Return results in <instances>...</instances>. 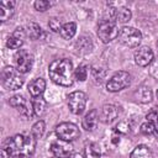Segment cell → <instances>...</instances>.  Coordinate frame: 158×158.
I'll return each mask as SVG.
<instances>
[{"label": "cell", "mask_w": 158, "mask_h": 158, "mask_svg": "<svg viewBox=\"0 0 158 158\" xmlns=\"http://www.w3.org/2000/svg\"><path fill=\"white\" fill-rule=\"evenodd\" d=\"M36 137L32 133H17L9 137L1 147L2 158H30L36 149Z\"/></svg>", "instance_id": "cell-1"}, {"label": "cell", "mask_w": 158, "mask_h": 158, "mask_svg": "<svg viewBox=\"0 0 158 158\" xmlns=\"http://www.w3.org/2000/svg\"><path fill=\"white\" fill-rule=\"evenodd\" d=\"M48 74L53 83L62 86H70L74 81L73 63L68 58L56 59L49 64Z\"/></svg>", "instance_id": "cell-2"}, {"label": "cell", "mask_w": 158, "mask_h": 158, "mask_svg": "<svg viewBox=\"0 0 158 158\" xmlns=\"http://www.w3.org/2000/svg\"><path fill=\"white\" fill-rule=\"evenodd\" d=\"M1 84L6 90H17L22 86L23 79L14 67H5L1 72Z\"/></svg>", "instance_id": "cell-3"}, {"label": "cell", "mask_w": 158, "mask_h": 158, "mask_svg": "<svg viewBox=\"0 0 158 158\" xmlns=\"http://www.w3.org/2000/svg\"><path fill=\"white\" fill-rule=\"evenodd\" d=\"M118 27H117V22L115 20H102L99 23L98 27V36L99 38L104 42V43H109L112 40H115L116 37H118Z\"/></svg>", "instance_id": "cell-4"}, {"label": "cell", "mask_w": 158, "mask_h": 158, "mask_svg": "<svg viewBox=\"0 0 158 158\" xmlns=\"http://www.w3.org/2000/svg\"><path fill=\"white\" fill-rule=\"evenodd\" d=\"M118 41L130 48H135L138 47V44L142 41V33L135 28V27H130V26H125L120 30L118 33Z\"/></svg>", "instance_id": "cell-5"}, {"label": "cell", "mask_w": 158, "mask_h": 158, "mask_svg": "<svg viewBox=\"0 0 158 158\" xmlns=\"http://www.w3.org/2000/svg\"><path fill=\"white\" fill-rule=\"evenodd\" d=\"M130 84H131V74L125 70H120V72L115 73L109 79V81L106 83V89H107V91L117 93V91L130 86Z\"/></svg>", "instance_id": "cell-6"}, {"label": "cell", "mask_w": 158, "mask_h": 158, "mask_svg": "<svg viewBox=\"0 0 158 158\" xmlns=\"http://www.w3.org/2000/svg\"><path fill=\"white\" fill-rule=\"evenodd\" d=\"M56 135L58 136V138L67 141V142H70V141L77 139L80 136V131L75 123L62 122L56 127Z\"/></svg>", "instance_id": "cell-7"}, {"label": "cell", "mask_w": 158, "mask_h": 158, "mask_svg": "<svg viewBox=\"0 0 158 158\" xmlns=\"http://www.w3.org/2000/svg\"><path fill=\"white\" fill-rule=\"evenodd\" d=\"M15 64H16V69L20 73L22 74L30 73L33 67V56L26 49H20L15 54Z\"/></svg>", "instance_id": "cell-8"}, {"label": "cell", "mask_w": 158, "mask_h": 158, "mask_svg": "<svg viewBox=\"0 0 158 158\" xmlns=\"http://www.w3.org/2000/svg\"><path fill=\"white\" fill-rule=\"evenodd\" d=\"M86 105V94L83 91H73L68 95V107L72 114L80 115Z\"/></svg>", "instance_id": "cell-9"}, {"label": "cell", "mask_w": 158, "mask_h": 158, "mask_svg": "<svg viewBox=\"0 0 158 158\" xmlns=\"http://www.w3.org/2000/svg\"><path fill=\"white\" fill-rule=\"evenodd\" d=\"M9 104L12 107H15L26 118H30V117H32L35 115L32 102H28L22 95H14V96H11L10 100H9Z\"/></svg>", "instance_id": "cell-10"}, {"label": "cell", "mask_w": 158, "mask_h": 158, "mask_svg": "<svg viewBox=\"0 0 158 158\" xmlns=\"http://www.w3.org/2000/svg\"><path fill=\"white\" fill-rule=\"evenodd\" d=\"M49 151L56 158H69L73 154V146L69 142L58 138L51 143Z\"/></svg>", "instance_id": "cell-11"}, {"label": "cell", "mask_w": 158, "mask_h": 158, "mask_svg": "<svg viewBox=\"0 0 158 158\" xmlns=\"http://www.w3.org/2000/svg\"><path fill=\"white\" fill-rule=\"evenodd\" d=\"M153 57H154L153 51L147 46H142L135 53V62L139 67H147L152 63Z\"/></svg>", "instance_id": "cell-12"}, {"label": "cell", "mask_w": 158, "mask_h": 158, "mask_svg": "<svg viewBox=\"0 0 158 158\" xmlns=\"http://www.w3.org/2000/svg\"><path fill=\"white\" fill-rule=\"evenodd\" d=\"M25 36H26L25 30L22 27H17L14 31V33L6 41L7 48H10V49H17V48H20L23 44V42H25Z\"/></svg>", "instance_id": "cell-13"}, {"label": "cell", "mask_w": 158, "mask_h": 158, "mask_svg": "<svg viewBox=\"0 0 158 158\" xmlns=\"http://www.w3.org/2000/svg\"><path fill=\"white\" fill-rule=\"evenodd\" d=\"M120 114V110L117 106L115 105H111V104H106L102 106L101 109V112H100V120L105 123H110L112 121H115L117 118Z\"/></svg>", "instance_id": "cell-14"}, {"label": "cell", "mask_w": 158, "mask_h": 158, "mask_svg": "<svg viewBox=\"0 0 158 158\" xmlns=\"http://www.w3.org/2000/svg\"><path fill=\"white\" fill-rule=\"evenodd\" d=\"M15 1H10V0H2L0 1V21L5 22L7 21L15 12Z\"/></svg>", "instance_id": "cell-15"}, {"label": "cell", "mask_w": 158, "mask_h": 158, "mask_svg": "<svg viewBox=\"0 0 158 158\" xmlns=\"http://www.w3.org/2000/svg\"><path fill=\"white\" fill-rule=\"evenodd\" d=\"M46 89V81L43 78H36L28 84V91L32 98L41 96Z\"/></svg>", "instance_id": "cell-16"}, {"label": "cell", "mask_w": 158, "mask_h": 158, "mask_svg": "<svg viewBox=\"0 0 158 158\" xmlns=\"http://www.w3.org/2000/svg\"><path fill=\"white\" fill-rule=\"evenodd\" d=\"M98 118H99V116H98V110H96V109L90 110V111L84 116V118H83V122H81L83 128L86 130V131H93V130L95 128L96 123H98Z\"/></svg>", "instance_id": "cell-17"}, {"label": "cell", "mask_w": 158, "mask_h": 158, "mask_svg": "<svg viewBox=\"0 0 158 158\" xmlns=\"http://www.w3.org/2000/svg\"><path fill=\"white\" fill-rule=\"evenodd\" d=\"M131 10L127 9V7H120V9H116L114 11V19L116 22H120V23H126L131 20Z\"/></svg>", "instance_id": "cell-18"}, {"label": "cell", "mask_w": 158, "mask_h": 158, "mask_svg": "<svg viewBox=\"0 0 158 158\" xmlns=\"http://www.w3.org/2000/svg\"><path fill=\"white\" fill-rule=\"evenodd\" d=\"M130 158H153V154L151 148L144 144H139L131 152Z\"/></svg>", "instance_id": "cell-19"}, {"label": "cell", "mask_w": 158, "mask_h": 158, "mask_svg": "<svg viewBox=\"0 0 158 158\" xmlns=\"http://www.w3.org/2000/svg\"><path fill=\"white\" fill-rule=\"evenodd\" d=\"M32 106H33V112L36 116H42L46 111V107H47V101L44 100V98L41 95V96H36L33 98L32 100Z\"/></svg>", "instance_id": "cell-20"}, {"label": "cell", "mask_w": 158, "mask_h": 158, "mask_svg": "<svg viewBox=\"0 0 158 158\" xmlns=\"http://www.w3.org/2000/svg\"><path fill=\"white\" fill-rule=\"evenodd\" d=\"M75 32H77V25H75V22H67V23L63 25V27H62V30H60L59 33H60L62 38L70 40V38L74 37Z\"/></svg>", "instance_id": "cell-21"}, {"label": "cell", "mask_w": 158, "mask_h": 158, "mask_svg": "<svg viewBox=\"0 0 158 158\" xmlns=\"http://www.w3.org/2000/svg\"><path fill=\"white\" fill-rule=\"evenodd\" d=\"M101 149L100 146L95 142H90L85 147V158H100Z\"/></svg>", "instance_id": "cell-22"}, {"label": "cell", "mask_w": 158, "mask_h": 158, "mask_svg": "<svg viewBox=\"0 0 158 158\" xmlns=\"http://www.w3.org/2000/svg\"><path fill=\"white\" fill-rule=\"evenodd\" d=\"M27 35L31 40H38L42 36V28L36 22H28L27 23Z\"/></svg>", "instance_id": "cell-23"}, {"label": "cell", "mask_w": 158, "mask_h": 158, "mask_svg": "<svg viewBox=\"0 0 158 158\" xmlns=\"http://www.w3.org/2000/svg\"><path fill=\"white\" fill-rule=\"evenodd\" d=\"M44 130H46V123H44V121H43V120H38V121L32 126L31 133H32L36 138H40V137L43 136Z\"/></svg>", "instance_id": "cell-24"}, {"label": "cell", "mask_w": 158, "mask_h": 158, "mask_svg": "<svg viewBox=\"0 0 158 158\" xmlns=\"http://www.w3.org/2000/svg\"><path fill=\"white\" fill-rule=\"evenodd\" d=\"M86 77H88V67L85 64H80L74 70V78L79 81H84L86 80Z\"/></svg>", "instance_id": "cell-25"}, {"label": "cell", "mask_w": 158, "mask_h": 158, "mask_svg": "<svg viewBox=\"0 0 158 158\" xmlns=\"http://www.w3.org/2000/svg\"><path fill=\"white\" fill-rule=\"evenodd\" d=\"M156 130H157L156 126L152 125L151 122H144V123H142V125H141V128H139L141 133H142V135H146V136L154 135V133H156Z\"/></svg>", "instance_id": "cell-26"}, {"label": "cell", "mask_w": 158, "mask_h": 158, "mask_svg": "<svg viewBox=\"0 0 158 158\" xmlns=\"http://www.w3.org/2000/svg\"><path fill=\"white\" fill-rule=\"evenodd\" d=\"M147 122H151L152 125L156 126V128H158V109H152L147 115H146Z\"/></svg>", "instance_id": "cell-27"}, {"label": "cell", "mask_w": 158, "mask_h": 158, "mask_svg": "<svg viewBox=\"0 0 158 158\" xmlns=\"http://www.w3.org/2000/svg\"><path fill=\"white\" fill-rule=\"evenodd\" d=\"M48 26L53 32H60V30L63 27V25H62V22L58 17H52L48 22Z\"/></svg>", "instance_id": "cell-28"}, {"label": "cell", "mask_w": 158, "mask_h": 158, "mask_svg": "<svg viewBox=\"0 0 158 158\" xmlns=\"http://www.w3.org/2000/svg\"><path fill=\"white\" fill-rule=\"evenodd\" d=\"M33 6H35V9L37 11H42L43 12V11H46V10H48L51 7V2L47 1V0H37V1L33 2Z\"/></svg>", "instance_id": "cell-29"}, {"label": "cell", "mask_w": 158, "mask_h": 158, "mask_svg": "<svg viewBox=\"0 0 158 158\" xmlns=\"http://www.w3.org/2000/svg\"><path fill=\"white\" fill-rule=\"evenodd\" d=\"M106 75V70L105 69H101V68H93V77L96 81H102V79L105 78Z\"/></svg>", "instance_id": "cell-30"}, {"label": "cell", "mask_w": 158, "mask_h": 158, "mask_svg": "<svg viewBox=\"0 0 158 158\" xmlns=\"http://www.w3.org/2000/svg\"><path fill=\"white\" fill-rule=\"evenodd\" d=\"M115 131H116V132H118V133L125 135V133H127V132L130 131V126H128V123H127V122L122 121V122H120V123L116 126Z\"/></svg>", "instance_id": "cell-31"}, {"label": "cell", "mask_w": 158, "mask_h": 158, "mask_svg": "<svg viewBox=\"0 0 158 158\" xmlns=\"http://www.w3.org/2000/svg\"><path fill=\"white\" fill-rule=\"evenodd\" d=\"M69 158H83V156L79 154V153H74V154H72Z\"/></svg>", "instance_id": "cell-32"}, {"label": "cell", "mask_w": 158, "mask_h": 158, "mask_svg": "<svg viewBox=\"0 0 158 158\" xmlns=\"http://www.w3.org/2000/svg\"><path fill=\"white\" fill-rule=\"evenodd\" d=\"M154 135H156V137H157V138H158V128H157V130H156V133H154Z\"/></svg>", "instance_id": "cell-33"}, {"label": "cell", "mask_w": 158, "mask_h": 158, "mask_svg": "<svg viewBox=\"0 0 158 158\" xmlns=\"http://www.w3.org/2000/svg\"><path fill=\"white\" fill-rule=\"evenodd\" d=\"M156 94H157V99H158V90H157V93H156Z\"/></svg>", "instance_id": "cell-34"}, {"label": "cell", "mask_w": 158, "mask_h": 158, "mask_svg": "<svg viewBox=\"0 0 158 158\" xmlns=\"http://www.w3.org/2000/svg\"><path fill=\"white\" fill-rule=\"evenodd\" d=\"M157 47H158V41H157Z\"/></svg>", "instance_id": "cell-35"}]
</instances>
